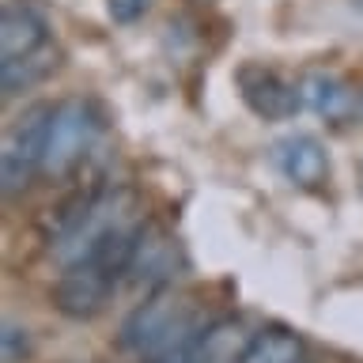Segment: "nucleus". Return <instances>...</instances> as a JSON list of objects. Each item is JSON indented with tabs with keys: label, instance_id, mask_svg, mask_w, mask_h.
<instances>
[{
	"label": "nucleus",
	"instance_id": "1",
	"mask_svg": "<svg viewBox=\"0 0 363 363\" xmlns=\"http://www.w3.org/2000/svg\"><path fill=\"white\" fill-rule=\"evenodd\" d=\"M136 220V201L129 189H91L79 193L68 204H61L50 223V254L61 265H76L102 235H110L113 227Z\"/></svg>",
	"mask_w": 363,
	"mask_h": 363
},
{
	"label": "nucleus",
	"instance_id": "2",
	"mask_svg": "<svg viewBox=\"0 0 363 363\" xmlns=\"http://www.w3.org/2000/svg\"><path fill=\"white\" fill-rule=\"evenodd\" d=\"M197 318L201 314L186 303V295H182L174 284L152 288L129 314H125V322L118 329V348L129 352L133 359L152 363L159 352H163L170 340H178Z\"/></svg>",
	"mask_w": 363,
	"mask_h": 363
},
{
	"label": "nucleus",
	"instance_id": "3",
	"mask_svg": "<svg viewBox=\"0 0 363 363\" xmlns=\"http://www.w3.org/2000/svg\"><path fill=\"white\" fill-rule=\"evenodd\" d=\"M102 133L99 110L84 99H61L50 102V125H45V155L42 174H65L95 147Z\"/></svg>",
	"mask_w": 363,
	"mask_h": 363
},
{
	"label": "nucleus",
	"instance_id": "4",
	"mask_svg": "<svg viewBox=\"0 0 363 363\" xmlns=\"http://www.w3.org/2000/svg\"><path fill=\"white\" fill-rule=\"evenodd\" d=\"M125 277L113 272L99 261H76V265H65L61 280L53 284V306L65 318H76V322H87V318H99L106 311V303L113 299L118 284Z\"/></svg>",
	"mask_w": 363,
	"mask_h": 363
},
{
	"label": "nucleus",
	"instance_id": "5",
	"mask_svg": "<svg viewBox=\"0 0 363 363\" xmlns=\"http://www.w3.org/2000/svg\"><path fill=\"white\" fill-rule=\"evenodd\" d=\"M53 50V30L38 8L27 0H0V65H19Z\"/></svg>",
	"mask_w": 363,
	"mask_h": 363
},
{
	"label": "nucleus",
	"instance_id": "6",
	"mask_svg": "<svg viewBox=\"0 0 363 363\" xmlns=\"http://www.w3.org/2000/svg\"><path fill=\"white\" fill-rule=\"evenodd\" d=\"M235 79L238 91H242V102L265 121H288L291 113L303 110V87L291 84L288 76H280L277 68L242 65Z\"/></svg>",
	"mask_w": 363,
	"mask_h": 363
},
{
	"label": "nucleus",
	"instance_id": "7",
	"mask_svg": "<svg viewBox=\"0 0 363 363\" xmlns=\"http://www.w3.org/2000/svg\"><path fill=\"white\" fill-rule=\"evenodd\" d=\"M272 163L291 186L299 189H318L322 182L329 178V155H325V144L311 133H291V136H280L272 144Z\"/></svg>",
	"mask_w": 363,
	"mask_h": 363
},
{
	"label": "nucleus",
	"instance_id": "8",
	"mask_svg": "<svg viewBox=\"0 0 363 363\" xmlns=\"http://www.w3.org/2000/svg\"><path fill=\"white\" fill-rule=\"evenodd\" d=\"M299 87H303V106L314 110L318 118L333 121V125L352 121V118H356V110H359V102H363V95L352 91V84H348L345 76L325 72V68L306 72L299 79Z\"/></svg>",
	"mask_w": 363,
	"mask_h": 363
},
{
	"label": "nucleus",
	"instance_id": "9",
	"mask_svg": "<svg viewBox=\"0 0 363 363\" xmlns=\"http://www.w3.org/2000/svg\"><path fill=\"white\" fill-rule=\"evenodd\" d=\"M174 265H178V242L167 231H159V227H144L133 254L129 280L147 284V288H167L170 277H174Z\"/></svg>",
	"mask_w": 363,
	"mask_h": 363
},
{
	"label": "nucleus",
	"instance_id": "10",
	"mask_svg": "<svg viewBox=\"0 0 363 363\" xmlns=\"http://www.w3.org/2000/svg\"><path fill=\"white\" fill-rule=\"evenodd\" d=\"M303 337L284 325H265L242 345L231 363H303Z\"/></svg>",
	"mask_w": 363,
	"mask_h": 363
},
{
	"label": "nucleus",
	"instance_id": "11",
	"mask_svg": "<svg viewBox=\"0 0 363 363\" xmlns=\"http://www.w3.org/2000/svg\"><path fill=\"white\" fill-rule=\"evenodd\" d=\"M147 8H152V0H106V16L113 23H121V27H129V23L144 19Z\"/></svg>",
	"mask_w": 363,
	"mask_h": 363
},
{
	"label": "nucleus",
	"instance_id": "12",
	"mask_svg": "<svg viewBox=\"0 0 363 363\" xmlns=\"http://www.w3.org/2000/svg\"><path fill=\"white\" fill-rule=\"evenodd\" d=\"M27 352H30L27 329H19L16 322H8L4 325V363H23V359H27Z\"/></svg>",
	"mask_w": 363,
	"mask_h": 363
}]
</instances>
